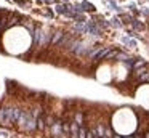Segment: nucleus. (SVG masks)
<instances>
[{
    "instance_id": "6",
    "label": "nucleus",
    "mask_w": 149,
    "mask_h": 138,
    "mask_svg": "<svg viewBox=\"0 0 149 138\" xmlns=\"http://www.w3.org/2000/svg\"><path fill=\"white\" fill-rule=\"evenodd\" d=\"M63 37H64V34H63L61 31L55 32V35H53V39H52V42H50V43H52V45H56V43H58V42L61 40Z\"/></svg>"
},
{
    "instance_id": "8",
    "label": "nucleus",
    "mask_w": 149,
    "mask_h": 138,
    "mask_svg": "<svg viewBox=\"0 0 149 138\" xmlns=\"http://www.w3.org/2000/svg\"><path fill=\"white\" fill-rule=\"evenodd\" d=\"M96 133H98V137H100V138H103L104 135H106V127H104L103 124H98L96 125Z\"/></svg>"
},
{
    "instance_id": "4",
    "label": "nucleus",
    "mask_w": 149,
    "mask_h": 138,
    "mask_svg": "<svg viewBox=\"0 0 149 138\" xmlns=\"http://www.w3.org/2000/svg\"><path fill=\"white\" fill-rule=\"evenodd\" d=\"M45 116H47V112L43 111L42 114L39 116V117H37V130L39 132H43L47 128V124H45Z\"/></svg>"
},
{
    "instance_id": "12",
    "label": "nucleus",
    "mask_w": 149,
    "mask_h": 138,
    "mask_svg": "<svg viewBox=\"0 0 149 138\" xmlns=\"http://www.w3.org/2000/svg\"><path fill=\"white\" fill-rule=\"evenodd\" d=\"M111 24H112L114 27H122V22H120L119 18H112L111 19Z\"/></svg>"
},
{
    "instance_id": "1",
    "label": "nucleus",
    "mask_w": 149,
    "mask_h": 138,
    "mask_svg": "<svg viewBox=\"0 0 149 138\" xmlns=\"http://www.w3.org/2000/svg\"><path fill=\"white\" fill-rule=\"evenodd\" d=\"M19 124L23 125V128L27 130V132L37 130V119L31 114V111H23L21 119H19Z\"/></svg>"
},
{
    "instance_id": "15",
    "label": "nucleus",
    "mask_w": 149,
    "mask_h": 138,
    "mask_svg": "<svg viewBox=\"0 0 149 138\" xmlns=\"http://www.w3.org/2000/svg\"><path fill=\"white\" fill-rule=\"evenodd\" d=\"M128 58H130V56H127L125 53H120V51H119V55H117V58H116V60H119V61H123V63H125V61L128 60Z\"/></svg>"
},
{
    "instance_id": "3",
    "label": "nucleus",
    "mask_w": 149,
    "mask_h": 138,
    "mask_svg": "<svg viewBox=\"0 0 149 138\" xmlns=\"http://www.w3.org/2000/svg\"><path fill=\"white\" fill-rule=\"evenodd\" d=\"M112 51V48L111 47H106V48H101V50H98V53L95 55V60L100 61V60H104V58H107V55Z\"/></svg>"
},
{
    "instance_id": "9",
    "label": "nucleus",
    "mask_w": 149,
    "mask_h": 138,
    "mask_svg": "<svg viewBox=\"0 0 149 138\" xmlns=\"http://www.w3.org/2000/svg\"><path fill=\"white\" fill-rule=\"evenodd\" d=\"M7 122V108H0V124L5 125Z\"/></svg>"
},
{
    "instance_id": "17",
    "label": "nucleus",
    "mask_w": 149,
    "mask_h": 138,
    "mask_svg": "<svg viewBox=\"0 0 149 138\" xmlns=\"http://www.w3.org/2000/svg\"><path fill=\"white\" fill-rule=\"evenodd\" d=\"M64 103L66 106H74V104H77V99H64Z\"/></svg>"
},
{
    "instance_id": "14",
    "label": "nucleus",
    "mask_w": 149,
    "mask_h": 138,
    "mask_svg": "<svg viewBox=\"0 0 149 138\" xmlns=\"http://www.w3.org/2000/svg\"><path fill=\"white\" fill-rule=\"evenodd\" d=\"M82 8H84V10H90V11H95V6L91 5V3H88V2L82 3Z\"/></svg>"
},
{
    "instance_id": "10",
    "label": "nucleus",
    "mask_w": 149,
    "mask_h": 138,
    "mask_svg": "<svg viewBox=\"0 0 149 138\" xmlns=\"http://www.w3.org/2000/svg\"><path fill=\"white\" fill-rule=\"evenodd\" d=\"M138 82H139V83H146V82H149V71H146V72L143 74L141 77H139Z\"/></svg>"
},
{
    "instance_id": "7",
    "label": "nucleus",
    "mask_w": 149,
    "mask_h": 138,
    "mask_svg": "<svg viewBox=\"0 0 149 138\" xmlns=\"http://www.w3.org/2000/svg\"><path fill=\"white\" fill-rule=\"evenodd\" d=\"M144 66H148V64H146V61H144V60H141V58H138V60L135 61V64H133V71L141 69V67H144Z\"/></svg>"
},
{
    "instance_id": "19",
    "label": "nucleus",
    "mask_w": 149,
    "mask_h": 138,
    "mask_svg": "<svg viewBox=\"0 0 149 138\" xmlns=\"http://www.w3.org/2000/svg\"><path fill=\"white\" fill-rule=\"evenodd\" d=\"M114 138H122V137H119V135H114Z\"/></svg>"
},
{
    "instance_id": "13",
    "label": "nucleus",
    "mask_w": 149,
    "mask_h": 138,
    "mask_svg": "<svg viewBox=\"0 0 149 138\" xmlns=\"http://www.w3.org/2000/svg\"><path fill=\"white\" fill-rule=\"evenodd\" d=\"M87 128H85V125H82L80 127V132H79V138H87Z\"/></svg>"
},
{
    "instance_id": "5",
    "label": "nucleus",
    "mask_w": 149,
    "mask_h": 138,
    "mask_svg": "<svg viewBox=\"0 0 149 138\" xmlns=\"http://www.w3.org/2000/svg\"><path fill=\"white\" fill-rule=\"evenodd\" d=\"M74 120L77 122V124L80 125V127H82V125H85V117H84V112H82V111H77V112H75Z\"/></svg>"
},
{
    "instance_id": "2",
    "label": "nucleus",
    "mask_w": 149,
    "mask_h": 138,
    "mask_svg": "<svg viewBox=\"0 0 149 138\" xmlns=\"http://www.w3.org/2000/svg\"><path fill=\"white\" fill-rule=\"evenodd\" d=\"M21 114H23V111L19 108H7V122H5V125H11V124L19 122Z\"/></svg>"
},
{
    "instance_id": "11",
    "label": "nucleus",
    "mask_w": 149,
    "mask_h": 138,
    "mask_svg": "<svg viewBox=\"0 0 149 138\" xmlns=\"http://www.w3.org/2000/svg\"><path fill=\"white\" fill-rule=\"evenodd\" d=\"M132 26H133L135 29H139V31H141V29H144V24H143V22H139L138 19H133Z\"/></svg>"
},
{
    "instance_id": "18",
    "label": "nucleus",
    "mask_w": 149,
    "mask_h": 138,
    "mask_svg": "<svg viewBox=\"0 0 149 138\" xmlns=\"http://www.w3.org/2000/svg\"><path fill=\"white\" fill-rule=\"evenodd\" d=\"M122 138H135V135H130V137H122Z\"/></svg>"
},
{
    "instance_id": "16",
    "label": "nucleus",
    "mask_w": 149,
    "mask_h": 138,
    "mask_svg": "<svg viewBox=\"0 0 149 138\" xmlns=\"http://www.w3.org/2000/svg\"><path fill=\"white\" fill-rule=\"evenodd\" d=\"M114 135H116V133L112 132V128L107 125V127H106V137H107V138H114Z\"/></svg>"
}]
</instances>
